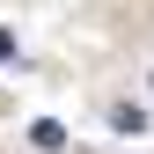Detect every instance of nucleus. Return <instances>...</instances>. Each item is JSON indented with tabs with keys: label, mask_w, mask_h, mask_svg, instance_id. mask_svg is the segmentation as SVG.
<instances>
[{
	"label": "nucleus",
	"mask_w": 154,
	"mask_h": 154,
	"mask_svg": "<svg viewBox=\"0 0 154 154\" xmlns=\"http://www.w3.org/2000/svg\"><path fill=\"white\" fill-rule=\"evenodd\" d=\"M110 125H118V132H147V110H132V103H118V110H110Z\"/></svg>",
	"instance_id": "1"
}]
</instances>
